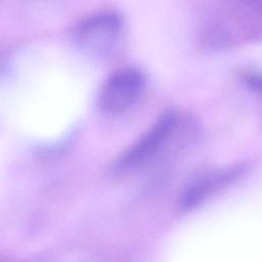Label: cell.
Returning <instances> with one entry per match:
<instances>
[{
	"instance_id": "cell-6",
	"label": "cell",
	"mask_w": 262,
	"mask_h": 262,
	"mask_svg": "<svg viewBox=\"0 0 262 262\" xmlns=\"http://www.w3.org/2000/svg\"><path fill=\"white\" fill-rule=\"evenodd\" d=\"M238 1L252 8L262 10V0H238Z\"/></svg>"
},
{
	"instance_id": "cell-3",
	"label": "cell",
	"mask_w": 262,
	"mask_h": 262,
	"mask_svg": "<svg viewBox=\"0 0 262 262\" xmlns=\"http://www.w3.org/2000/svg\"><path fill=\"white\" fill-rule=\"evenodd\" d=\"M122 31V20L115 13H98L82 20L76 28L77 40L95 49L107 47Z\"/></svg>"
},
{
	"instance_id": "cell-2",
	"label": "cell",
	"mask_w": 262,
	"mask_h": 262,
	"mask_svg": "<svg viewBox=\"0 0 262 262\" xmlns=\"http://www.w3.org/2000/svg\"><path fill=\"white\" fill-rule=\"evenodd\" d=\"M143 87V76L136 69H122L114 73L103 84L99 107L106 114L117 115L128 110L139 96Z\"/></svg>"
},
{
	"instance_id": "cell-1",
	"label": "cell",
	"mask_w": 262,
	"mask_h": 262,
	"mask_svg": "<svg viewBox=\"0 0 262 262\" xmlns=\"http://www.w3.org/2000/svg\"><path fill=\"white\" fill-rule=\"evenodd\" d=\"M178 118L174 112L164 113L157 122L118 160L121 171L138 167L150 160L163 147L177 127Z\"/></svg>"
},
{
	"instance_id": "cell-4",
	"label": "cell",
	"mask_w": 262,
	"mask_h": 262,
	"mask_svg": "<svg viewBox=\"0 0 262 262\" xmlns=\"http://www.w3.org/2000/svg\"><path fill=\"white\" fill-rule=\"evenodd\" d=\"M234 173V172H233ZM232 171L220 172L216 174H210L205 177H202L195 180L191 185L186 189L185 193L182 196V206L184 208H192L196 206L200 202L212 193L216 187L221 185L227 179H230L233 175Z\"/></svg>"
},
{
	"instance_id": "cell-5",
	"label": "cell",
	"mask_w": 262,
	"mask_h": 262,
	"mask_svg": "<svg viewBox=\"0 0 262 262\" xmlns=\"http://www.w3.org/2000/svg\"><path fill=\"white\" fill-rule=\"evenodd\" d=\"M246 85L257 93H262V74L259 73H246L244 75Z\"/></svg>"
}]
</instances>
